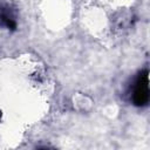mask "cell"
Wrapping results in <instances>:
<instances>
[{
	"mask_svg": "<svg viewBox=\"0 0 150 150\" xmlns=\"http://www.w3.org/2000/svg\"><path fill=\"white\" fill-rule=\"evenodd\" d=\"M149 71L145 69L141 71L135 81L132 90V102L137 107H145L149 103Z\"/></svg>",
	"mask_w": 150,
	"mask_h": 150,
	"instance_id": "6da1fadb",
	"label": "cell"
}]
</instances>
